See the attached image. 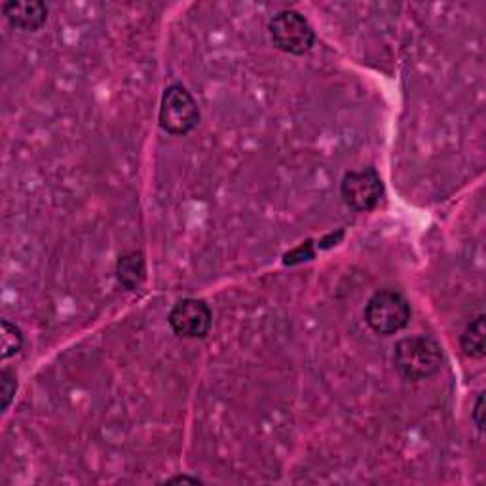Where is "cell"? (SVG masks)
<instances>
[{"mask_svg":"<svg viewBox=\"0 0 486 486\" xmlns=\"http://www.w3.org/2000/svg\"><path fill=\"white\" fill-rule=\"evenodd\" d=\"M160 126L172 135H186L200 122L198 103L183 84L167 86L160 103Z\"/></svg>","mask_w":486,"mask_h":486,"instance_id":"3957f363","label":"cell"},{"mask_svg":"<svg viewBox=\"0 0 486 486\" xmlns=\"http://www.w3.org/2000/svg\"><path fill=\"white\" fill-rule=\"evenodd\" d=\"M394 363L397 373L410 382L428 380L443 367L441 344L429 334L407 336L396 344Z\"/></svg>","mask_w":486,"mask_h":486,"instance_id":"6da1fadb","label":"cell"},{"mask_svg":"<svg viewBox=\"0 0 486 486\" xmlns=\"http://www.w3.org/2000/svg\"><path fill=\"white\" fill-rule=\"evenodd\" d=\"M410 320V306L408 301L392 289H382L375 293L367 306H364V322L367 325L382 334L390 336L399 333L408 325Z\"/></svg>","mask_w":486,"mask_h":486,"instance_id":"7a4b0ae2","label":"cell"},{"mask_svg":"<svg viewBox=\"0 0 486 486\" xmlns=\"http://www.w3.org/2000/svg\"><path fill=\"white\" fill-rule=\"evenodd\" d=\"M461 350L468 357L482 359L486 354V327H484V315L481 313L475 318L461 334Z\"/></svg>","mask_w":486,"mask_h":486,"instance_id":"9c48e42d","label":"cell"},{"mask_svg":"<svg viewBox=\"0 0 486 486\" xmlns=\"http://www.w3.org/2000/svg\"><path fill=\"white\" fill-rule=\"evenodd\" d=\"M167 482H200L198 477H186V475H179V477H172L167 479Z\"/></svg>","mask_w":486,"mask_h":486,"instance_id":"5bb4252c","label":"cell"},{"mask_svg":"<svg viewBox=\"0 0 486 486\" xmlns=\"http://www.w3.org/2000/svg\"><path fill=\"white\" fill-rule=\"evenodd\" d=\"M313 257V248H312V241L302 243L301 248L293 249L291 253L285 255V264H297L302 260H310Z\"/></svg>","mask_w":486,"mask_h":486,"instance_id":"7c38bea8","label":"cell"},{"mask_svg":"<svg viewBox=\"0 0 486 486\" xmlns=\"http://www.w3.org/2000/svg\"><path fill=\"white\" fill-rule=\"evenodd\" d=\"M116 278L130 291L139 289L144 280H147V260H144V255L141 251H130L122 255L116 264Z\"/></svg>","mask_w":486,"mask_h":486,"instance_id":"ba28073f","label":"cell"},{"mask_svg":"<svg viewBox=\"0 0 486 486\" xmlns=\"http://www.w3.org/2000/svg\"><path fill=\"white\" fill-rule=\"evenodd\" d=\"M17 390V378L10 369H3L0 373V410H6L16 396Z\"/></svg>","mask_w":486,"mask_h":486,"instance_id":"8fae6325","label":"cell"},{"mask_svg":"<svg viewBox=\"0 0 486 486\" xmlns=\"http://www.w3.org/2000/svg\"><path fill=\"white\" fill-rule=\"evenodd\" d=\"M3 12L10 26L21 31H38L48 19V8L40 0H8Z\"/></svg>","mask_w":486,"mask_h":486,"instance_id":"52a82bcc","label":"cell"},{"mask_svg":"<svg viewBox=\"0 0 486 486\" xmlns=\"http://www.w3.org/2000/svg\"><path fill=\"white\" fill-rule=\"evenodd\" d=\"M270 38L278 50L293 56H302L312 50L315 42L313 27L304 16L295 10H283L276 14L269 26Z\"/></svg>","mask_w":486,"mask_h":486,"instance_id":"277c9868","label":"cell"},{"mask_svg":"<svg viewBox=\"0 0 486 486\" xmlns=\"http://www.w3.org/2000/svg\"><path fill=\"white\" fill-rule=\"evenodd\" d=\"M167 322L181 338H204L211 329L213 315L204 301L183 299L169 312Z\"/></svg>","mask_w":486,"mask_h":486,"instance_id":"8992f818","label":"cell"},{"mask_svg":"<svg viewBox=\"0 0 486 486\" xmlns=\"http://www.w3.org/2000/svg\"><path fill=\"white\" fill-rule=\"evenodd\" d=\"M473 422L477 426V429L482 433L484 431V394H479L475 408H473Z\"/></svg>","mask_w":486,"mask_h":486,"instance_id":"4fadbf2b","label":"cell"},{"mask_svg":"<svg viewBox=\"0 0 486 486\" xmlns=\"http://www.w3.org/2000/svg\"><path fill=\"white\" fill-rule=\"evenodd\" d=\"M21 346H23L21 331L14 323L5 320L3 329H0V348H3V359H8L19 354Z\"/></svg>","mask_w":486,"mask_h":486,"instance_id":"30bf717a","label":"cell"},{"mask_svg":"<svg viewBox=\"0 0 486 486\" xmlns=\"http://www.w3.org/2000/svg\"><path fill=\"white\" fill-rule=\"evenodd\" d=\"M340 194H343L344 202L352 209L371 211L384 196V185L373 167L355 169V172L344 175L343 185H340Z\"/></svg>","mask_w":486,"mask_h":486,"instance_id":"5b68a950","label":"cell"}]
</instances>
